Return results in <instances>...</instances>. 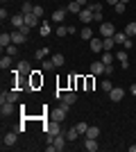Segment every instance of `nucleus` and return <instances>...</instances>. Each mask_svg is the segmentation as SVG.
Returning a JSON list of instances; mask_svg holds the SVG:
<instances>
[{
  "label": "nucleus",
  "instance_id": "obj_42",
  "mask_svg": "<svg viewBox=\"0 0 136 152\" xmlns=\"http://www.w3.org/2000/svg\"><path fill=\"white\" fill-rule=\"evenodd\" d=\"M0 18H2V20H7V18H12V16H9V14H7V9H5V7H2V9H0Z\"/></svg>",
  "mask_w": 136,
  "mask_h": 152
},
{
  "label": "nucleus",
  "instance_id": "obj_10",
  "mask_svg": "<svg viewBox=\"0 0 136 152\" xmlns=\"http://www.w3.org/2000/svg\"><path fill=\"white\" fill-rule=\"evenodd\" d=\"M66 141H68V139H66V134H59V136H55V141H52L55 150H59V152H61V150L66 148Z\"/></svg>",
  "mask_w": 136,
  "mask_h": 152
},
{
  "label": "nucleus",
  "instance_id": "obj_8",
  "mask_svg": "<svg viewBox=\"0 0 136 152\" xmlns=\"http://www.w3.org/2000/svg\"><path fill=\"white\" fill-rule=\"evenodd\" d=\"M14 114V102H2V104H0V116H2V118H7V116H12Z\"/></svg>",
  "mask_w": 136,
  "mask_h": 152
},
{
  "label": "nucleus",
  "instance_id": "obj_23",
  "mask_svg": "<svg viewBox=\"0 0 136 152\" xmlns=\"http://www.w3.org/2000/svg\"><path fill=\"white\" fill-rule=\"evenodd\" d=\"M79 37L84 39V41H91V39H93V30H91L89 25H84V27H82V32H79Z\"/></svg>",
  "mask_w": 136,
  "mask_h": 152
},
{
  "label": "nucleus",
  "instance_id": "obj_43",
  "mask_svg": "<svg viewBox=\"0 0 136 152\" xmlns=\"http://www.w3.org/2000/svg\"><path fill=\"white\" fill-rule=\"evenodd\" d=\"M123 48H125V50H132V39H127V41H125Z\"/></svg>",
  "mask_w": 136,
  "mask_h": 152
},
{
  "label": "nucleus",
  "instance_id": "obj_28",
  "mask_svg": "<svg viewBox=\"0 0 136 152\" xmlns=\"http://www.w3.org/2000/svg\"><path fill=\"white\" fill-rule=\"evenodd\" d=\"M66 139H68V141H75V139H79V132H77V127H71V129L66 132Z\"/></svg>",
  "mask_w": 136,
  "mask_h": 152
},
{
  "label": "nucleus",
  "instance_id": "obj_48",
  "mask_svg": "<svg viewBox=\"0 0 136 152\" xmlns=\"http://www.w3.org/2000/svg\"><path fill=\"white\" fill-rule=\"evenodd\" d=\"M89 2H95V0H89Z\"/></svg>",
  "mask_w": 136,
  "mask_h": 152
},
{
  "label": "nucleus",
  "instance_id": "obj_37",
  "mask_svg": "<svg viewBox=\"0 0 136 152\" xmlns=\"http://www.w3.org/2000/svg\"><path fill=\"white\" fill-rule=\"evenodd\" d=\"M100 86H102V91H107V93H109V91L113 89V84H111L109 80H102V84H100Z\"/></svg>",
  "mask_w": 136,
  "mask_h": 152
},
{
  "label": "nucleus",
  "instance_id": "obj_40",
  "mask_svg": "<svg viewBox=\"0 0 136 152\" xmlns=\"http://www.w3.org/2000/svg\"><path fill=\"white\" fill-rule=\"evenodd\" d=\"M125 7H127L125 2H118V5L113 7V12H116V14H125Z\"/></svg>",
  "mask_w": 136,
  "mask_h": 152
},
{
  "label": "nucleus",
  "instance_id": "obj_7",
  "mask_svg": "<svg viewBox=\"0 0 136 152\" xmlns=\"http://www.w3.org/2000/svg\"><path fill=\"white\" fill-rule=\"evenodd\" d=\"M12 41L16 45H23V43H27V34H23L20 30H14L12 32Z\"/></svg>",
  "mask_w": 136,
  "mask_h": 152
},
{
  "label": "nucleus",
  "instance_id": "obj_31",
  "mask_svg": "<svg viewBox=\"0 0 136 152\" xmlns=\"http://www.w3.org/2000/svg\"><path fill=\"white\" fill-rule=\"evenodd\" d=\"M52 61H55V66H64L66 57H64V55H52Z\"/></svg>",
  "mask_w": 136,
  "mask_h": 152
},
{
  "label": "nucleus",
  "instance_id": "obj_20",
  "mask_svg": "<svg viewBox=\"0 0 136 152\" xmlns=\"http://www.w3.org/2000/svg\"><path fill=\"white\" fill-rule=\"evenodd\" d=\"M91 73H93V75L104 73V64H102V61H93V64H91Z\"/></svg>",
  "mask_w": 136,
  "mask_h": 152
},
{
  "label": "nucleus",
  "instance_id": "obj_39",
  "mask_svg": "<svg viewBox=\"0 0 136 152\" xmlns=\"http://www.w3.org/2000/svg\"><path fill=\"white\" fill-rule=\"evenodd\" d=\"M66 34H68V27H66V25H59L57 27V37H66Z\"/></svg>",
  "mask_w": 136,
  "mask_h": 152
},
{
  "label": "nucleus",
  "instance_id": "obj_18",
  "mask_svg": "<svg viewBox=\"0 0 136 152\" xmlns=\"http://www.w3.org/2000/svg\"><path fill=\"white\" fill-rule=\"evenodd\" d=\"M97 136H100V127H91L89 125V129H86V134H84V139H97Z\"/></svg>",
  "mask_w": 136,
  "mask_h": 152
},
{
  "label": "nucleus",
  "instance_id": "obj_27",
  "mask_svg": "<svg viewBox=\"0 0 136 152\" xmlns=\"http://www.w3.org/2000/svg\"><path fill=\"white\" fill-rule=\"evenodd\" d=\"M12 57H9V55H5V57H2V59H0V68H2V70H5V68H12Z\"/></svg>",
  "mask_w": 136,
  "mask_h": 152
},
{
  "label": "nucleus",
  "instance_id": "obj_46",
  "mask_svg": "<svg viewBox=\"0 0 136 152\" xmlns=\"http://www.w3.org/2000/svg\"><path fill=\"white\" fill-rule=\"evenodd\" d=\"M129 152H136V145H129Z\"/></svg>",
  "mask_w": 136,
  "mask_h": 152
},
{
  "label": "nucleus",
  "instance_id": "obj_16",
  "mask_svg": "<svg viewBox=\"0 0 136 152\" xmlns=\"http://www.w3.org/2000/svg\"><path fill=\"white\" fill-rule=\"evenodd\" d=\"M91 9H93V16H95V20L102 18V2H91Z\"/></svg>",
  "mask_w": 136,
  "mask_h": 152
},
{
  "label": "nucleus",
  "instance_id": "obj_14",
  "mask_svg": "<svg viewBox=\"0 0 136 152\" xmlns=\"http://www.w3.org/2000/svg\"><path fill=\"white\" fill-rule=\"evenodd\" d=\"M16 70H18V73H23V75H30V73H34V70H32V66H30V61H27V59H23V61H20L18 66H16Z\"/></svg>",
  "mask_w": 136,
  "mask_h": 152
},
{
  "label": "nucleus",
  "instance_id": "obj_15",
  "mask_svg": "<svg viewBox=\"0 0 136 152\" xmlns=\"http://www.w3.org/2000/svg\"><path fill=\"white\" fill-rule=\"evenodd\" d=\"M97 139H86L84 141V150H89V152H97Z\"/></svg>",
  "mask_w": 136,
  "mask_h": 152
},
{
  "label": "nucleus",
  "instance_id": "obj_38",
  "mask_svg": "<svg viewBox=\"0 0 136 152\" xmlns=\"http://www.w3.org/2000/svg\"><path fill=\"white\" fill-rule=\"evenodd\" d=\"M34 12V5H30V2H23V12L20 14H32Z\"/></svg>",
  "mask_w": 136,
  "mask_h": 152
},
{
  "label": "nucleus",
  "instance_id": "obj_29",
  "mask_svg": "<svg viewBox=\"0 0 136 152\" xmlns=\"http://www.w3.org/2000/svg\"><path fill=\"white\" fill-rule=\"evenodd\" d=\"M64 102H68V104H75L77 102V93H64V98H61Z\"/></svg>",
  "mask_w": 136,
  "mask_h": 152
},
{
  "label": "nucleus",
  "instance_id": "obj_34",
  "mask_svg": "<svg viewBox=\"0 0 136 152\" xmlns=\"http://www.w3.org/2000/svg\"><path fill=\"white\" fill-rule=\"evenodd\" d=\"M75 127H77L79 136H84V134H86V129H89V125H86V123H77V125H75Z\"/></svg>",
  "mask_w": 136,
  "mask_h": 152
},
{
  "label": "nucleus",
  "instance_id": "obj_21",
  "mask_svg": "<svg viewBox=\"0 0 136 152\" xmlns=\"http://www.w3.org/2000/svg\"><path fill=\"white\" fill-rule=\"evenodd\" d=\"M102 43H104V50L113 52V45H116V41H113V37H102Z\"/></svg>",
  "mask_w": 136,
  "mask_h": 152
},
{
  "label": "nucleus",
  "instance_id": "obj_30",
  "mask_svg": "<svg viewBox=\"0 0 136 152\" xmlns=\"http://www.w3.org/2000/svg\"><path fill=\"white\" fill-rule=\"evenodd\" d=\"M64 118H66V111H64V109H57V111L52 114V121H57V123H61Z\"/></svg>",
  "mask_w": 136,
  "mask_h": 152
},
{
  "label": "nucleus",
  "instance_id": "obj_1",
  "mask_svg": "<svg viewBox=\"0 0 136 152\" xmlns=\"http://www.w3.org/2000/svg\"><path fill=\"white\" fill-rule=\"evenodd\" d=\"M59 134H61V123L52 121L50 125L45 127V141H48V143H52V141H55V136H59Z\"/></svg>",
  "mask_w": 136,
  "mask_h": 152
},
{
  "label": "nucleus",
  "instance_id": "obj_4",
  "mask_svg": "<svg viewBox=\"0 0 136 152\" xmlns=\"http://www.w3.org/2000/svg\"><path fill=\"white\" fill-rule=\"evenodd\" d=\"M113 34H116L113 23H100V37H113Z\"/></svg>",
  "mask_w": 136,
  "mask_h": 152
},
{
  "label": "nucleus",
  "instance_id": "obj_35",
  "mask_svg": "<svg viewBox=\"0 0 136 152\" xmlns=\"http://www.w3.org/2000/svg\"><path fill=\"white\" fill-rule=\"evenodd\" d=\"M52 68H57L55 61H52V59H43V70H52Z\"/></svg>",
  "mask_w": 136,
  "mask_h": 152
},
{
  "label": "nucleus",
  "instance_id": "obj_45",
  "mask_svg": "<svg viewBox=\"0 0 136 152\" xmlns=\"http://www.w3.org/2000/svg\"><path fill=\"white\" fill-rule=\"evenodd\" d=\"M129 91H132V95H136V84H132V89H129Z\"/></svg>",
  "mask_w": 136,
  "mask_h": 152
},
{
  "label": "nucleus",
  "instance_id": "obj_36",
  "mask_svg": "<svg viewBox=\"0 0 136 152\" xmlns=\"http://www.w3.org/2000/svg\"><path fill=\"white\" fill-rule=\"evenodd\" d=\"M7 100L9 102H18V93H16V91H7Z\"/></svg>",
  "mask_w": 136,
  "mask_h": 152
},
{
  "label": "nucleus",
  "instance_id": "obj_17",
  "mask_svg": "<svg viewBox=\"0 0 136 152\" xmlns=\"http://www.w3.org/2000/svg\"><path fill=\"white\" fill-rule=\"evenodd\" d=\"M66 9H68V12H71V14H79V12H82V9H84V7L79 5L77 0H71V2H68V7H66Z\"/></svg>",
  "mask_w": 136,
  "mask_h": 152
},
{
  "label": "nucleus",
  "instance_id": "obj_3",
  "mask_svg": "<svg viewBox=\"0 0 136 152\" xmlns=\"http://www.w3.org/2000/svg\"><path fill=\"white\" fill-rule=\"evenodd\" d=\"M16 139H18V132H16V129H12V132H7L5 136H2V145H5V148L16 145Z\"/></svg>",
  "mask_w": 136,
  "mask_h": 152
},
{
  "label": "nucleus",
  "instance_id": "obj_13",
  "mask_svg": "<svg viewBox=\"0 0 136 152\" xmlns=\"http://www.w3.org/2000/svg\"><path fill=\"white\" fill-rule=\"evenodd\" d=\"M25 16V25L27 27H39L41 23H39V16H34V14H23Z\"/></svg>",
  "mask_w": 136,
  "mask_h": 152
},
{
  "label": "nucleus",
  "instance_id": "obj_41",
  "mask_svg": "<svg viewBox=\"0 0 136 152\" xmlns=\"http://www.w3.org/2000/svg\"><path fill=\"white\" fill-rule=\"evenodd\" d=\"M34 16H39V18H43V7H34Z\"/></svg>",
  "mask_w": 136,
  "mask_h": 152
},
{
  "label": "nucleus",
  "instance_id": "obj_24",
  "mask_svg": "<svg viewBox=\"0 0 136 152\" xmlns=\"http://www.w3.org/2000/svg\"><path fill=\"white\" fill-rule=\"evenodd\" d=\"M127 39H129V37H127L125 32H116V34H113V41H116V45H123Z\"/></svg>",
  "mask_w": 136,
  "mask_h": 152
},
{
  "label": "nucleus",
  "instance_id": "obj_33",
  "mask_svg": "<svg viewBox=\"0 0 136 152\" xmlns=\"http://www.w3.org/2000/svg\"><path fill=\"white\" fill-rule=\"evenodd\" d=\"M5 50H7V55H9V57H14V55L18 52V45H16V43H12V45H7Z\"/></svg>",
  "mask_w": 136,
  "mask_h": 152
},
{
  "label": "nucleus",
  "instance_id": "obj_47",
  "mask_svg": "<svg viewBox=\"0 0 136 152\" xmlns=\"http://www.w3.org/2000/svg\"><path fill=\"white\" fill-rule=\"evenodd\" d=\"M120 2H125V5H127V2H129V0H120Z\"/></svg>",
  "mask_w": 136,
  "mask_h": 152
},
{
  "label": "nucleus",
  "instance_id": "obj_5",
  "mask_svg": "<svg viewBox=\"0 0 136 152\" xmlns=\"http://www.w3.org/2000/svg\"><path fill=\"white\" fill-rule=\"evenodd\" d=\"M109 98H111V102H120L125 98V89H120V86H113V89L109 91Z\"/></svg>",
  "mask_w": 136,
  "mask_h": 152
},
{
  "label": "nucleus",
  "instance_id": "obj_19",
  "mask_svg": "<svg viewBox=\"0 0 136 152\" xmlns=\"http://www.w3.org/2000/svg\"><path fill=\"white\" fill-rule=\"evenodd\" d=\"M14 41H12V34H5V32H2V34H0V48H2V50H5L7 45H12Z\"/></svg>",
  "mask_w": 136,
  "mask_h": 152
},
{
  "label": "nucleus",
  "instance_id": "obj_2",
  "mask_svg": "<svg viewBox=\"0 0 136 152\" xmlns=\"http://www.w3.org/2000/svg\"><path fill=\"white\" fill-rule=\"evenodd\" d=\"M77 18L82 20L84 25H89L91 20H95V16H93V9H91V2H89V7H84V9H82V12L77 14Z\"/></svg>",
  "mask_w": 136,
  "mask_h": 152
},
{
  "label": "nucleus",
  "instance_id": "obj_32",
  "mask_svg": "<svg viewBox=\"0 0 136 152\" xmlns=\"http://www.w3.org/2000/svg\"><path fill=\"white\" fill-rule=\"evenodd\" d=\"M48 55H50V50H48V48H39V50H36V59H45Z\"/></svg>",
  "mask_w": 136,
  "mask_h": 152
},
{
  "label": "nucleus",
  "instance_id": "obj_9",
  "mask_svg": "<svg viewBox=\"0 0 136 152\" xmlns=\"http://www.w3.org/2000/svg\"><path fill=\"white\" fill-rule=\"evenodd\" d=\"M9 23L14 25V30H20V27L25 25V16H23V14H16V16L9 18Z\"/></svg>",
  "mask_w": 136,
  "mask_h": 152
},
{
  "label": "nucleus",
  "instance_id": "obj_25",
  "mask_svg": "<svg viewBox=\"0 0 136 152\" xmlns=\"http://www.w3.org/2000/svg\"><path fill=\"white\" fill-rule=\"evenodd\" d=\"M39 30H41V34H43V37H50V32H52V25L48 23V20H43V23L39 25Z\"/></svg>",
  "mask_w": 136,
  "mask_h": 152
},
{
  "label": "nucleus",
  "instance_id": "obj_22",
  "mask_svg": "<svg viewBox=\"0 0 136 152\" xmlns=\"http://www.w3.org/2000/svg\"><path fill=\"white\" fill-rule=\"evenodd\" d=\"M113 55H116V52H109V50H104V55H102V59H100V61H102L104 66H111V64H113Z\"/></svg>",
  "mask_w": 136,
  "mask_h": 152
},
{
  "label": "nucleus",
  "instance_id": "obj_6",
  "mask_svg": "<svg viewBox=\"0 0 136 152\" xmlns=\"http://www.w3.org/2000/svg\"><path fill=\"white\" fill-rule=\"evenodd\" d=\"M89 45H91V50L95 52V55H97V52H104V43H102V39H97V37L91 39Z\"/></svg>",
  "mask_w": 136,
  "mask_h": 152
},
{
  "label": "nucleus",
  "instance_id": "obj_44",
  "mask_svg": "<svg viewBox=\"0 0 136 152\" xmlns=\"http://www.w3.org/2000/svg\"><path fill=\"white\" fill-rule=\"evenodd\" d=\"M107 2H109V5H111V7H116V5H118V2H120V0H107Z\"/></svg>",
  "mask_w": 136,
  "mask_h": 152
},
{
  "label": "nucleus",
  "instance_id": "obj_12",
  "mask_svg": "<svg viewBox=\"0 0 136 152\" xmlns=\"http://www.w3.org/2000/svg\"><path fill=\"white\" fill-rule=\"evenodd\" d=\"M66 12H68V9H57V12H52L50 18L55 20L57 25H61V23H64V18H66Z\"/></svg>",
  "mask_w": 136,
  "mask_h": 152
},
{
  "label": "nucleus",
  "instance_id": "obj_26",
  "mask_svg": "<svg viewBox=\"0 0 136 152\" xmlns=\"http://www.w3.org/2000/svg\"><path fill=\"white\" fill-rule=\"evenodd\" d=\"M125 34H127V37H136V20L127 23V27H125Z\"/></svg>",
  "mask_w": 136,
  "mask_h": 152
},
{
  "label": "nucleus",
  "instance_id": "obj_11",
  "mask_svg": "<svg viewBox=\"0 0 136 152\" xmlns=\"http://www.w3.org/2000/svg\"><path fill=\"white\" fill-rule=\"evenodd\" d=\"M127 57H129V55H127V50H125V48L116 52V59L120 61V66H123V68H127V66H129V59H127Z\"/></svg>",
  "mask_w": 136,
  "mask_h": 152
},
{
  "label": "nucleus",
  "instance_id": "obj_49",
  "mask_svg": "<svg viewBox=\"0 0 136 152\" xmlns=\"http://www.w3.org/2000/svg\"><path fill=\"white\" fill-rule=\"evenodd\" d=\"M2 2H7V0H2Z\"/></svg>",
  "mask_w": 136,
  "mask_h": 152
}]
</instances>
